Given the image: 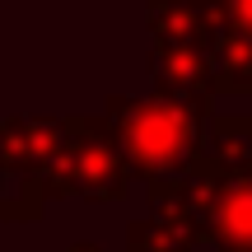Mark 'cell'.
<instances>
[{
    "instance_id": "obj_5",
    "label": "cell",
    "mask_w": 252,
    "mask_h": 252,
    "mask_svg": "<svg viewBox=\"0 0 252 252\" xmlns=\"http://www.w3.org/2000/svg\"><path fill=\"white\" fill-rule=\"evenodd\" d=\"M154 80L163 94H178V98L206 103L215 98V61H210L206 42H154Z\"/></svg>"
},
{
    "instance_id": "obj_3",
    "label": "cell",
    "mask_w": 252,
    "mask_h": 252,
    "mask_svg": "<svg viewBox=\"0 0 252 252\" xmlns=\"http://www.w3.org/2000/svg\"><path fill=\"white\" fill-rule=\"evenodd\" d=\"M178 182L187 206L201 215L215 252H252V159L248 163L196 159V168L182 173Z\"/></svg>"
},
{
    "instance_id": "obj_1",
    "label": "cell",
    "mask_w": 252,
    "mask_h": 252,
    "mask_svg": "<svg viewBox=\"0 0 252 252\" xmlns=\"http://www.w3.org/2000/svg\"><path fill=\"white\" fill-rule=\"evenodd\" d=\"M108 117L122 135V150L131 159L135 178L163 182V178H182V173L196 168L201 131H206L210 108L154 89L150 98H122V94H112Z\"/></svg>"
},
{
    "instance_id": "obj_4",
    "label": "cell",
    "mask_w": 252,
    "mask_h": 252,
    "mask_svg": "<svg viewBox=\"0 0 252 252\" xmlns=\"http://www.w3.org/2000/svg\"><path fill=\"white\" fill-rule=\"evenodd\" d=\"M65 150V122L56 117H9L0 126V168L9 178H37Z\"/></svg>"
},
{
    "instance_id": "obj_10",
    "label": "cell",
    "mask_w": 252,
    "mask_h": 252,
    "mask_svg": "<svg viewBox=\"0 0 252 252\" xmlns=\"http://www.w3.org/2000/svg\"><path fill=\"white\" fill-rule=\"evenodd\" d=\"M70 252H103V248H94V243H75Z\"/></svg>"
},
{
    "instance_id": "obj_9",
    "label": "cell",
    "mask_w": 252,
    "mask_h": 252,
    "mask_svg": "<svg viewBox=\"0 0 252 252\" xmlns=\"http://www.w3.org/2000/svg\"><path fill=\"white\" fill-rule=\"evenodd\" d=\"M224 14H229V24H234L238 33L252 37V0H224Z\"/></svg>"
},
{
    "instance_id": "obj_2",
    "label": "cell",
    "mask_w": 252,
    "mask_h": 252,
    "mask_svg": "<svg viewBox=\"0 0 252 252\" xmlns=\"http://www.w3.org/2000/svg\"><path fill=\"white\" fill-rule=\"evenodd\" d=\"M131 159L122 150V135L112 117H70L65 122V150L42 173L52 196H80V201H122L131 187Z\"/></svg>"
},
{
    "instance_id": "obj_7",
    "label": "cell",
    "mask_w": 252,
    "mask_h": 252,
    "mask_svg": "<svg viewBox=\"0 0 252 252\" xmlns=\"http://www.w3.org/2000/svg\"><path fill=\"white\" fill-rule=\"evenodd\" d=\"M145 24L154 42H206V19L196 0H145Z\"/></svg>"
},
{
    "instance_id": "obj_8",
    "label": "cell",
    "mask_w": 252,
    "mask_h": 252,
    "mask_svg": "<svg viewBox=\"0 0 252 252\" xmlns=\"http://www.w3.org/2000/svg\"><path fill=\"white\" fill-rule=\"evenodd\" d=\"M201 159L248 163V159H252V117H248V112L206 117V131H201Z\"/></svg>"
},
{
    "instance_id": "obj_6",
    "label": "cell",
    "mask_w": 252,
    "mask_h": 252,
    "mask_svg": "<svg viewBox=\"0 0 252 252\" xmlns=\"http://www.w3.org/2000/svg\"><path fill=\"white\" fill-rule=\"evenodd\" d=\"M206 47H210V61H215V89L220 94H252V37L238 33L224 19L220 28H210Z\"/></svg>"
}]
</instances>
